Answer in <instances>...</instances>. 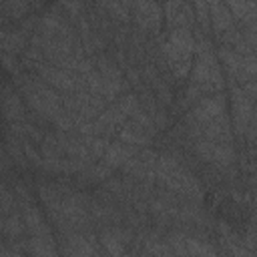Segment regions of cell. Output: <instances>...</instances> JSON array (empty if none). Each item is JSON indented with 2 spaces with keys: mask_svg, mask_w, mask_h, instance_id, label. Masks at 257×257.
Wrapping results in <instances>:
<instances>
[{
  "mask_svg": "<svg viewBox=\"0 0 257 257\" xmlns=\"http://www.w3.org/2000/svg\"><path fill=\"white\" fill-rule=\"evenodd\" d=\"M16 86L20 90V96L24 104L34 110L38 116L52 122V118L62 110V96L58 90L48 86L44 80H40L36 74H14Z\"/></svg>",
  "mask_w": 257,
  "mask_h": 257,
  "instance_id": "obj_1",
  "label": "cell"
},
{
  "mask_svg": "<svg viewBox=\"0 0 257 257\" xmlns=\"http://www.w3.org/2000/svg\"><path fill=\"white\" fill-rule=\"evenodd\" d=\"M155 181L167 193H179L183 197L201 201L203 191L193 173H189L181 163L171 155H159L155 165Z\"/></svg>",
  "mask_w": 257,
  "mask_h": 257,
  "instance_id": "obj_2",
  "label": "cell"
},
{
  "mask_svg": "<svg viewBox=\"0 0 257 257\" xmlns=\"http://www.w3.org/2000/svg\"><path fill=\"white\" fill-rule=\"evenodd\" d=\"M195 52H197V58H195V64L191 66L189 80L191 82H211L221 92L225 88V82H223L221 66H219L215 54L207 48V42L197 44Z\"/></svg>",
  "mask_w": 257,
  "mask_h": 257,
  "instance_id": "obj_3",
  "label": "cell"
},
{
  "mask_svg": "<svg viewBox=\"0 0 257 257\" xmlns=\"http://www.w3.org/2000/svg\"><path fill=\"white\" fill-rule=\"evenodd\" d=\"M36 76L40 80H44L48 86H52L58 92H76V90H86L84 88V78L82 74H76L72 70L54 66L46 60H42L40 64H36L34 68Z\"/></svg>",
  "mask_w": 257,
  "mask_h": 257,
  "instance_id": "obj_4",
  "label": "cell"
},
{
  "mask_svg": "<svg viewBox=\"0 0 257 257\" xmlns=\"http://www.w3.org/2000/svg\"><path fill=\"white\" fill-rule=\"evenodd\" d=\"M195 153L201 161L205 163H213L221 169L231 167L235 163V149L233 143H213L209 139L199 137L195 141Z\"/></svg>",
  "mask_w": 257,
  "mask_h": 257,
  "instance_id": "obj_5",
  "label": "cell"
},
{
  "mask_svg": "<svg viewBox=\"0 0 257 257\" xmlns=\"http://www.w3.org/2000/svg\"><path fill=\"white\" fill-rule=\"evenodd\" d=\"M223 112H227V100L221 92H213V94H207V96L199 98L195 104H191L189 120L197 122V124H205V122L217 118Z\"/></svg>",
  "mask_w": 257,
  "mask_h": 257,
  "instance_id": "obj_6",
  "label": "cell"
},
{
  "mask_svg": "<svg viewBox=\"0 0 257 257\" xmlns=\"http://www.w3.org/2000/svg\"><path fill=\"white\" fill-rule=\"evenodd\" d=\"M135 20L143 30L159 32L163 24V8L157 0H135Z\"/></svg>",
  "mask_w": 257,
  "mask_h": 257,
  "instance_id": "obj_7",
  "label": "cell"
},
{
  "mask_svg": "<svg viewBox=\"0 0 257 257\" xmlns=\"http://www.w3.org/2000/svg\"><path fill=\"white\" fill-rule=\"evenodd\" d=\"M201 128V137L209 139L213 143H233V126H231V118L223 112L217 118L199 124Z\"/></svg>",
  "mask_w": 257,
  "mask_h": 257,
  "instance_id": "obj_8",
  "label": "cell"
},
{
  "mask_svg": "<svg viewBox=\"0 0 257 257\" xmlns=\"http://www.w3.org/2000/svg\"><path fill=\"white\" fill-rule=\"evenodd\" d=\"M0 106H2V114L8 122H22L26 120V104L20 98V94H16V90L12 86H6L0 98Z\"/></svg>",
  "mask_w": 257,
  "mask_h": 257,
  "instance_id": "obj_9",
  "label": "cell"
},
{
  "mask_svg": "<svg viewBox=\"0 0 257 257\" xmlns=\"http://www.w3.org/2000/svg\"><path fill=\"white\" fill-rule=\"evenodd\" d=\"M163 48L177 52V54H183V56H193L197 42H195L191 28H173L169 34V40L163 44Z\"/></svg>",
  "mask_w": 257,
  "mask_h": 257,
  "instance_id": "obj_10",
  "label": "cell"
},
{
  "mask_svg": "<svg viewBox=\"0 0 257 257\" xmlns=\"http://www.w3.org/2000/svg\"><path fill=\"white\" fill-rule=\"evenodd\" d=\"M98 239H100V243H102V247H104L106 253H110V255H122L126 251L124 245L133 239V233L128 229H122V227H108V229L100 231Z\"/></svg>",
  "mask_w": 257,
  "mask_h": 257,
  "instance_id": "obj_11",
  "label": "cell"
},
{
  "mask_svg": "<svg viewBox=\"0 0 257 257\" xmlns=\"http://www.w3.org/2000/svg\"><path fill=\"white\" fill-rule=\"evenodd\" d=\"M22 221H24V229L28 231L30 237H46V235H52V231H50L44 215L32 203H24Z\"/></svg>",
  "mask_w": 257,
  "mask_h": 257,
  "instance_id": "obj_12",
  "label": "cell"
},
{
  "mask_svg": "<svg viewBox=\"0 0 257 257\" xmlns=\"http://www.w3.org/2000/svg\"><path fill=\"white\" fill-rule=\"evenodd\" d=\"M133 155H137V147H131L122 141H112L106 145L104 153H102V163L110 169H120Z\"/></svg>",
  "mask_w": 257,
  "mask_h": 257,
  "instance_id": "obj_13",
  "label": "cell"
},
{
  "mask_svg": "<svg viewBox=\"0 0 257 257\" xmlns=\"http://www.w3.org/2000/svg\"><path fill=\"white\" fill-rule=\"evenodd\" d=\"M209 20H211V24H213L217 34H221V32H225V30L235 26V18H233V14L229 12V8H227V4L223 0L209 2Z\"/></svg>",
  "mask_w": 257,
  "mask_h": 257,
  "instance_id": "obj_14",
  "label": "cell"
},
{
  "mask_svg": "<svg viewBox=\"0 0 257 257\" xmlns=\"http://www.w3.org/2000/svg\"><path fill=\"white\" fill-rule=\"evenodd\" d=\"M118 141L131 145V147H149L151 145V135H147L143 128H139L135 122H131L128 118L124 120V124L120 126L118 135H116Z\"/></svg>",
  "mask_w": 257,
  "mask_h": 257,
  "instance_id": "obj_15",
  "label": "cell"
},
{
  "mask_svg": "<svg viewBox=\"0 0 257 257\" xmlns=\"http://www.w3.org/2000/svg\"><path fill=\"white\" fill-rule=\"evenodd\" d=\"M24 48H26V32L0 28V50L10 54H22Z\"/></svg>",
  "mask_w": 257,
  "mask_h": 257,
  "instance_id": "obj_16",
  "label": "cell"
},
{
  "mask_svg": "<svg viewBox=\"0 0 257 257\" xmlns=\"http://www.w3.org/2000/svg\"><path fill=\"white\" fill-rule=\"evenodd\" d=\"M40 0H0V14L10 20H22L32 4H38Z\"/></svg>",
  "mask_w": 257,
  "mask_h": 257,
  "instance_id": "obj_17",
  "label": "cell"
},
{
  "mask_svg": "<svg viewBox=\"0 0 257 257\" xmlns=\"http://www.w3.org/2000/svg\"><path fill=\"white\" fill-rule=\"evenodd\" d=\"M217 62H221L225 66V70L231 74V76H237L241 78V62H243V54L235 52L231 46H221L217 50Z\"/></svg>",
  "mask_w": 257,
  "mask_h": 257,
  "instance_id": "obj_18",
  "label": "cell"
},
{
  "mask_svg": "<svg viewBox=\"0 0 257 257\" xmlns=\"http://www.w3.org/2000/svg\"><path fill=\"white\" fill-rule=\"evenodd\" d=\"M26 253H34V255H56L58 249H56V241L52 235H46V237H30V241H26V247H24Z\"/></svg>",
  "mask_w": 257,
  "mask_h": 257,
  "instance_id": "obj_19",
  "label": "cell"
},
{
  "mask_svg": "<svg viewBox=\"0 0 257 257\" xmlns=\"http://www.w3.org/2000/svg\"><path fill=\"white\" fill-rule=\"evenodd\" d=\"M110 173H112V169L110 167H106L104 163H98V165H88L84 171H80L78 175V179H82L84 183H90V185H96V183H102V181H106L108 177H110Z\"/></svg>",
  "mask_w": 257,
  "mask_h": 257,
  "instance_id": "obj_20",
  "label": "cell"
},
{
  "mask_svg": "<svg viewBox=\"0 0 257 257\" xmlns=\"http://www.w3.org/2000/svg\"><path fill=\"white\" fill-rule=\"evenodd\" d=\"M24 231H26V229H24L22 215H18L16 211H12V213H8V215L4 217V223H2V233H4L6 237H10V239L22 237V233H24Z\"/></svg>",
  "mask_w": 257,
  "mask_h": 257,
  "instance_id": "obj_21",
  "label": "cell"
},
{
  "mask_svg": "<svg viewBox=\"0 0 257 257\" xmlns=\"http://www.w3.org/2000/svg\"><path fill=\"white\" fill-rule=\"evenodd\" d=\"M233 14V18L253 22V2L251 0H223Z\"/></svg>",
  "mask_w": 257,
  "mask_h": 257,
  "instance_id": "obj_22",
  "label": "cell"
},
{
  "mask_svg": "<svg viewBox=\"0 0 257 257\" xmlns=\"http://www.w3.org/2000/svg\"><path fill=\"white\" fill-rule=\"evenodd\" d=\"M185 249L187 255H217V251L209 243H201L195 237H185Z\"/></svg>",
  "mask_w": 257,
  "mask_h": 257,
  "instance_id": "obj_23",
  "label": "cell"
},
{
  "mask_svg": "<svg viewBox=\"0 0 257 257\" xmlns=\"http://www.w3.org/2000/svg\"><path fill=\"white\" fill-rule=\"evenodd\" d=\"M6 149L10 153V157L14 159V163L18 165H26V157H24V151H22V143L18 141V137H14V133H8L6 137Z\"/></svg>",
  "mask_w": 257,
  "mask_h": 257,
  "instance_id": "obj_24",
  "label": "cell"
},
{
  "mask_svg": "<svg viewBox=\"0 0 257 257\" xmlns=\"http://www.w3.org/2000/svg\"><path fill=\"white\" fill-rule=\"evenodd\" d=\"M193 6H195L193 12H195L201 28L207 30L209 28V4H207V0H193Z\"/></svg>",
  "mask_w": 257,
  "mask_h": 257,
  "instance_id": "obj_25",
  "label": "cell"
},
{
  "mask_svg": "<svg viewBox=\"0 0 257 257\" xmlns=\"http://www.w3.org/2000/svg\"><path fill=\"white\" fill-rule=\"evenodd\" d=\"M0 64L6 72L10 74H18L20 72V62L16 60V54H10V52H4L0 50Z\"/></svg>",
  "mask_w": 257,
  "mask_h": 257,
  "instance_id": "obj_26",
  "label": "cell"
},
{
  "mask_svg": "<svg viewBox=\"0 0 257 257\" xmlns=\"http://www.w3.org/2000/svg\"><path fill=\"white\" fill-rule=\"evenodd\" d=\"M167 245L171 247L173 253L187 255V249H185V235H183V233H171V235L167 237Z\"/></svg>",
  "mask_w": 257,
  "mask_h": 257,
  "instance_id": "obj_27",
  "label": "cell"
},
{
  "mask_svg": "<svg viewBox=\"0 0 257 257\" xmlns=\"http://www.w3.org/2000/svg\"><path fill=\"white\" fill-rule=\"evenodd\" d=\"M58 6L72 18H78L82 12V0H58Z\"/></svg>",
  "mask_w": 257,
  "mask_h": 257,
  "instance_id": "obj_28",
  "label": "cell"
},
{
  "mask_svg": "<svg viewBox=\"0 0 257 257\" xmlns=\"http://www.w3.org/2000/svg\"><path fill=\"white\" fill-rule=\"evenodd\" d=\"M106 8H108V12H110L112 16H116L118 20L128 22V12H126V8H124L122 4H118L116 0H106Z\"/></svg>",
  "mask_w": 257,
  "mask_h": 257,
  "instance_id": "obj_29",
  "label": "cell"
},
{
  "mask_svg": "<svg viewBox=\"0 0 257 257\" xmlns=\"http://www.w3.org/2000/svg\"><path fill=\"white\" fill-rule=\"evenodd\" d=\"M0 161H2V147H0Z\"/></svg>",
  "mask_w": 257,
  "mask_h": 257,
  "instance_id": "obj_30",
  "label": "cell"
}]
</instances>
